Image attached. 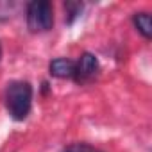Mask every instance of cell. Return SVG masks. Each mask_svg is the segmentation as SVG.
<instances>
[{"instance_id":"obj_1","label":"cell","mask_w":152,"mask_h":152,"mask_svg":"<svg viewBox=\"0 0 152 152\" xmlns=\"http://www.w3.org/2000/svg\"><path fill=\"white\" fill-rule=\"evenodd\" d=\"M6 107L13 120H25L32 107V86L27 81H13L6 88Z\"/></svg>"},{"instance_id":"obj_2","label":"cell","mask_w":152,"mask_h":152,"mask_svg":"<svg viewBox=\"0 0 152 152\" xmlns=\"http://www.w3.org/2000/svg\"><path fill=\"white\" fill-rule=\"evenodd\" d=\"M27 27L31 32H47L54 25V7L48 0H32L27 6Z\"/></svg>"},{"instance_id":"obj_3","label":"cell","mask_w":152,"mask_h":152,"mask_svg":"<svg viewBox=\"0 0 152 152\" xmlns=\"http://www.w3.org/2000/svg\"><path fill=\"white\" fill-rule=\"evenodd\" d=\"M99 72V59L95 54L91 52H84L81 56V59L75 63V75L73 79L77 83H86L90 79H93Z\"/></svg>"},{"instance_id":"obj_4","label":"cell","mask_w":152,"mask_h":152,"mask_svg":"<svg viewBox=\"0 0 152 152\" xmlns=\"http://www.w3.org/2000/svg\"><path fill=\"white\" fill-rule=\"evenodd\" d=\"M48 72L52 77H57V79H72L75 75V61L66 57H56L50 61Z\"/></svg>"},{"instance_id":"obj_5","label":"cell","mask_w":152,"mask_h":152,"mask_svg":"<svg viewBox=\"0 0 152 152\" xmlns=\"http://www.w3.org/2000/svg\"><path fill=\"white\" fill-rule=\"evenodd\" d=\"M132 23L134 27L138 29V32L145 38V39H150L152 38V16L148 13H134L132 16Z\"/></svg>"},{"instance_id":"obj_6","label":"cell","mask_w":152,"mask_h":152,"mask_svg":"<svg viewBox=\"0 0 152 152\" xmlns=\"http://www.w3.org/2000/svg\"><path fill=\"white\" fill-rule=\"evenodd\" d=\"M83 2H75V0H68L64 2V11H66V23L72 25L75 22V18H79L83 13Z\"/></svg>"},{"instance_id":"obj_7","label":"cell","mask_w":152,"mask_h":152,"mask_svg":"<svg viewBox=\"0 0 152 152\" xmlns=\"http://www.w3.org/2000/svg\"><path fill=\"white\" fill-rule=\"evenodd\" d=\"M16 9V4L15 2H6V0H0V22L2 20H9L13 16Z\"/></svg>"},{"instance_id":"obj_8","label":"cell","mask_w":152,"mask_h":152,"mask_svg":"<svg viewBox=\"0 0 152 152\" xmlns=\"http://www.w3.org/2000/svg\"><path fill=\"white\" fill-rule=\"evenodd\" d=\"M66 152H102V150H99L88 143H73L66 148Z\"/></svg>"},{"instance_id":"obj_9","label":"cell","mask_w":152,"mask_h":152,"mask_svg":"<svg viewBox=\"0 0 152 152\" xmlns=\"http://www.w3.org/2000/svg\"><path fill=\"white\" fill-rule=\"evenodd\" d=\"M0 59H2V45H0Z\"/></svg>"}]
</instances>
